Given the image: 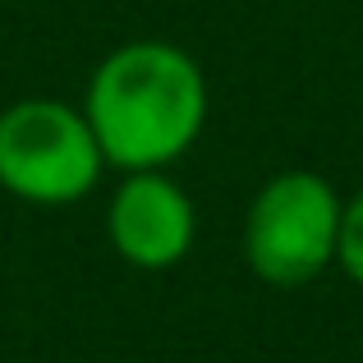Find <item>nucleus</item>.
Here are the masks:
<instances>
[{
  "label": "nucleus",
  "mask_w": 363,
  "mask_h": 363,
  "mask_svg": "<svg viewBox=\"0 0 363 363\" xmlns=\"http://www.w3.org/2000/svg\"><path fill=\"white\" fill-rule=\"evenodd\" d=\"M111 248L138 272H170L189 257L198 235L194 198L166 170H124L106 207Z\"/></svg>",
  "instance_id": "4"
},
{
  "label": "nucleus",
  "mask_w": 363,
  "mask_h": 363,
  "mask_svg": "<svg viewBox=\"0 0 363 363\" xmlns=\"http://www.w3.org/2000/svg\"><path fill=\"white\" fill-rule=\"evenodd\" d=\"M345 198L318 170H281L253 194L244 216V262L262 285L299 290L336 267Z\"/></svg>",
  "instance_id": "2"
},
{
  "label": "nucleus",
  "mask_w": 363,
  "mask_h": 363,
  "mask_svg": "<svg viewBox=\"0 0 363 363\" xmlns=\"http://www.w3.org/2000/svg\"><path fill=\"white\" fill-rule=\"evenodd\" d=\"M336 267L363 290V189L345 198L340 212V244H336Z\"/></svg>",
  "instance_id": "5"
},
{
  "label": "nucleus",
  "mask_w": 363,
  "mask_h": 363,
  "mask_svg": "<svg viewBox=\"0 0 363 363\" xmlns=\"http://www.w3.org/2000/svg\"><path fill=\"white\" fill-rule=\"evenodd\" d=\"M83 116L106 166L166 170L207 124V79L175 42H124L92 69Z\"/></svg>",
  "instance_id": "1"
},
{
  "label": "nucleus",
  "mask_w": 363,
  "mask_h": 363,
  "mask_svg": "<svg viewBox=\"0 0 363 363\" xmlns=\"http://www.w3.org/2000/svg\"><path fill=\"white\" fill-rule=\"evenodd\" d=\"M106 157L83 106L23 97L0 111V189L18 203L65 207L97 189Z\"/></svg>",
  "instance_id": "3"
}]
</instances>
